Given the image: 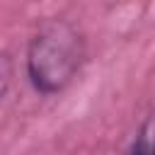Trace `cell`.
Returning a JSON list of instances; mask_svg holds the SVG:
<instances>
[{
	"mask_svg": "<svg viewBox=\"0 0 155 155\" xmlns=\"http://www.w3.org/2000/svg\"><path fill=\"white\" fill-rule=\"evenodd\" d=\"M85 63V36L63 17L36 27L27 46V78L39 94L63 92Z\"/></svg>",
	"mask_w": 155,
	"mask_h": 155,
	"instance_id": "cell-1",
	"label": "cell"
},
{
	"mask_svg": "<svg viewBox=\"0 0 155 155\" xmlns=\"http://www.w3.org/2000/svg\"><path fill=\"white\" fill-rule=\"evenodd\" d=\"M126 155H155V107L140 121Z\"/></svg>",
	"mask_w": 155,
	"mask_h": 155,
	"instance_id": "cell-2",
	"label": "cell"
},
{
	"mask_svg": "<svg viewBox=\"0 0 155 155\" xmlns=\"http://www.w3.org/2000/svg\"><path fill=\"white\" fill-rule=\"evenodd\" d=\"M10 82H12V63L5 53H0V102L5 99V94L10 90Z\"/></svg>",
	"mask_w": 155,
	"mask_h": 155,
	"instance_id": "cell-3",
	"label": "cell"
}]
</instances>
